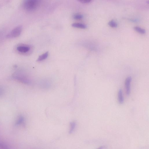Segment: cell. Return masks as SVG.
<instances>
[{
    "label": "cell",
    "mask_w": 149,
    "mask_h": 149,
    "mask_svg": "<svg viewBox=\"0 0 149 149\" xmlns=\"http://www.w3.org/2000/svg\"><path fill=\"white\" fill-rule=\"evenodd\" d=\"M39 1L38 0H27L24 3L23 7L28 11H35L38 8Z\"/></svg>",
    "instance_id": "1"
},
{
    "label": "cell",
    "mask_w": 149,
    "mask_h": 149,
    "mask_svg": "<svg viewBox=\"0 0 149 149\" xmlns=\"http://www.w3.org/2000/svg\"><path fill=\"white\" fill-rule=\"evenodd\" d=\"M22 26H19L16 27L7 35L8 38H13L17 37L20 35L22 30Z\"/></svg>",
    "instance_id": "2"
},
{
    "label": "cell",
    "mask_w": 149,
    "mask_h": 149,
    "mask_svg": "<svg viewBox=\"0 0 149 149\" xmlns=\"http://www.w3.org/2000/svg\"><path fill=\"white\" fill-rule=\"evenodd\" d=\"M13 77L15 79L25 84H29L31 83L30 80L27 77L22 74L21 75L19 73L16 74L13 76Z\"/></svg>",
    "instance_id": "3"
},
{
    "label": "cell",
    "mask_w": 149,
    "mask_h": 149,
    "mask_svg": "<svg viewBox=\"0 0 149 149\" xmlns=\"http://www.w3.org/2000/svg\"><path fill=\"white\" fill-rule=\"evenodd\" d=\"M132 80L131 77H128L126 78L125 81V90L127 95L129 96L130 93L131 83Z\"/></svg>",
    "instance_id": "4"
},
{
    "label": "cell",
    "mask_w": 149,
    "mask_h": 149,
    "mask_svg": "<svg viewBox=\"0 0 149 149\" xmlns=\"http://www.w3.org/2000/svg\"><path fill=\"white\" fill-rule=\"evenodd\" d=\"M18 51L22 53H26L30 49V47L26 46H20L17 47Z\"/></svg>",
    "instance_id": "5"
},
{
    "label": "cell",
    "mask_w": 149,
    "mask_h": 149,
    "mask_svg": "<svg viewBox=\"0 0 149 149\" xmlns=\"http://www.w3.org/2000/svg\"><path fill=\"white\" fill-rule=\"evenodd\" d=\"M118 98L119 103L120 104L123 103L124 102V97H123V92L121 89H119L118 93Z\"/></svg>",
    "instance_id": "6"
},
{
    "label": "cell",
    "mask_w": 149,
    "mask_h": 149,
    "mask_svg": "<svg viewBox=\"0 0 149 149\" xmlns=\"http://www.w3.org/2000/svg\"><path fill=\"white\" fill-rule=\"evenodd\" d=\"M73 27L84 29L87 28V25L84 24L79 23H74L72 25Z\"/></svg>",
    "instance_id": "7"
},
{
    "label": "cell",
    "mask_w": 149,
    "mask_h": 149,
    "mask_svg": "<svg viewBox=\"0 0 149 149\" xmlns=\"http://www.w3.org/2000/svg\"><path fill=\"white\" fill-rule=\"evenodd\" d=\"M48 52H47L45 53L44 54L41 55L38 57V59H37V61L40 62L45 60L48 57Z\"/></svg>",
    "instance_id": "8"
},
{
    "label": "cell",
    "mask_w": 149,
    "mask_h": 149,
    "mask_svg": "<svg viewBox=\"0 0 149 149\" xmlns=\"http://www.w3.org/2000/svg\"><path fill=\"white\" fill-rule=\"evenodd\" d=\"M134 29L135 31L139 33H140L144 34L146 32V31L144 29L141 28L140 27L138 26H135L134 28Z\"/></svg>",
    "instance_id": "9"
},
{
    "label": "cell",
    "mask_w": 149,
    "mask_h": 149,
    "mask_svg": "<svg viewBox=\"0 0 149 149\" xmlns=\"http://www.w3.org/2000/svg\"><path fill=\"white\" fill-rule=\"evenodd\" d=\"M76 126V123L75 122H71L70 123V129L69 132V134H71L73 133L75 129Z\"/></svg>",
    "instance_id": "10"
},
{
    "label": "cell",
    "mask_w": 149,
    "mask_h": 149,
    "mask_svg": "<svg viewBox=\"0 0 149 149\" xmlns=\"http://www.w3.org/2000/svg\"><path fill=\"white\" fill-rule=\"evenodd\" d=\"M108 24L112 28H115L117 26V23L113 20H112L109 22Z\"/></svg>",
    "instance_id": "11"
},
{
    "label": "cell",
    "mask_w": 149,
    "mask_h": 149,
    "mask_svg": "<svg viewBox=\"0 0 149 149\" xmlns=\"http://www.w3.org/2000/svg\"><path fill=\"white\" fill-rule=\"evenodd\" d=\"M83 16L82 15L80 14H76L74 15V18L76 20H80L83 18Z\"/></svg>",
    "instance_id": "12"
},
{
    "label": "cell",
    "mask_w": 149,
    "mask_h": 149,
    "mask_svg": "<svg viewBox=\"0 0 149 149\" xmlns=\"http://www.w3.org/2000/svg\"><path fill=\"white\" fill-rule=\"evenodd\" d=\"M80 2L81 3H90L92 0H79Z\"/></svg>",
    "instance_id": "13"
},
{
    "label": "cell",
    "mask_w": 149,
    "mask_h": 149,
    "mask_svg": "<svg viewBox=\"0 0 149 149\" xmlns=\"http://www.w3.org/2000/svg\"><path fill=\"white\" fill-rule=\"evenodd\" d=\"M4 93V91L1 88H0V96L2 95Z\"/></svg>",
    "instance_id": "14"
},
{
    "label": "cell",
    "mask_w": 149,
    "mask_h": 149,
    "mask_svg": "<svg viewBox=\"0 0 149 149\" xmlns=\"http://www.w3.org/2000/svg\"><path fill=\"white\" fill-rule=\"evenodd\" d=\"M104 148V147L103 146L101 147H99V148L98 149H103Z\"/></svg>",
    "instance_id": "15"
}]
</instances>
